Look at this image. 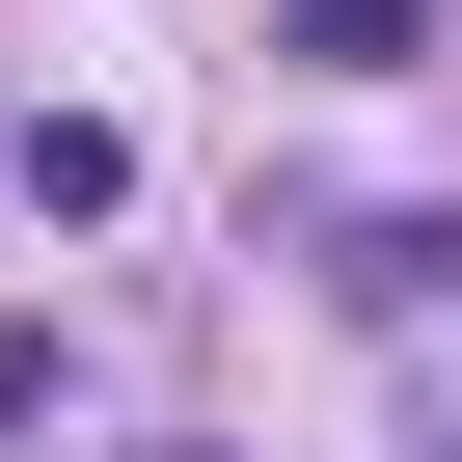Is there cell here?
<instances>
[{
    "label": "cell",
    "instance_id": "3",
    "mask_svg": "<svg viewBox=\"0 0 462 462\" xmlns=\"http://www.w3.org/2000/svg\"><path fill=\"white\" fill-rule=\"evenodd\" d=\"M408 462H462V435H408Z\"/></svg>",
    "mask_w": 462,
    "mask_h": 462
},
{
    "label": "cell",
    "instance_id": "1",
    "mask_svg": "<svg viewBox=\"0 0 462 462\" xmlns=\"http://www.w3.org/2000/svg\"><path fill=\"white\" fill-rule=\"evenodd\" d=\"M273 55H300V82H408V55H435V0H273Z\"/></svg>",
    "mask_w": 462,
    "mask_h": 462
},
{
    "label": "cell",
    "instance_id": "2",
    "mask_svg": "<svg viewBox=\"0 0 462 462\" xmlns=\"http://www.w3.org/2000/svg\"><path fill=\"white\" fill-rule=\"evenodd\" d=\"M28 408H55V327H28V300H0V435H28Z\"/></svg>",
    "mask_w": 462,
    "mask_h": 462
}]
</instances>
